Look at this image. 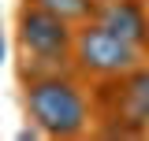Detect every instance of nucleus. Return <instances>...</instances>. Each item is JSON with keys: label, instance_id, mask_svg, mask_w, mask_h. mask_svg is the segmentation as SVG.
Instances as JSON below:
<instances>
[{"label": "nucleus", "instance_id": "nucleus-1", "mask_svg": "<svg viewBox=\"0 0 149 141\" xmlns=\"http://www.w3.org/2000/svg\"><path fill=\"white\" fill-rule=\"evenodd\" d=\"M26 111L41 134L49 138H78L90 126V100L82 86L60 74H37L26 82Z\"/></svg>", "mask_w": 149, "mask_h": 141}, {"label": "nucleus", "instance_id": "nucleus-2", "mask_svg": "<svg viewBox=\"0 0 149 141\" xmlns=\"http://www.w3.org/2000/svg\"><path fill=\"white\" fill-rule=\"evenodd\" d=\"M71 59L82 74L93 78H123L142 63V48L123 41L119 34H112L108 26H101L97 19H86L78 30H74V45H71Z\"/></svg>", "mask_w": 149, "mask_h": 141}, {"label": "nucleus", "instance_id": "nucleus-3", "mask_svg": "<svg viewBox=\"0 0 149 141\" xmlns=\"http://www.w3.org/2000/svg\"><path fill=\"white\" fill-rule=\"evenodd\" d=\"M19 45L34 63H49L52 70H63L67 59H71L74 30L60 15L37 8L34 0H26L19 8Z\"/></svg>", "mask_w": 149, "mask_h": 141}, {"label": "nucleus", "instance_id": "nucleus-4", "mask_svg": "<svg viewBox=\"0 0 149 141\" xmlns=\"http://www.w3.org/2000/svg\"><path fill=\"white\" fill-rule=\"evenodd\" d=\"M93 19L108 26L112 34H119L123 41L138 45L142 52L149 48V11L142 0H101L93 8Z\"/></svg>", "mask_w": 149, "mask_h": 141}, {"label": "nucleus", "instance_id": "nucleus-5", "mask_svg": "<svg viewBox=\"0 0 149 141\" xmlns=\"http://www.w3.org/2000/svg\"><path fill=\"white\" fill-rule=\"evenodd\" d=\"M116 89H119V93H116L119 108H116L112 119H119L130 134L149 130V67L138 63L130 74L119 78V86H116Z\"/></svg>", "mask_w": 149, "mask_h": 141}, {"label": "nucleus", "instance_id": "nucleus-6", "mask_svg": "<svg viewBox=\"0 0 149 141\" xmlns=\"http://www.w3.org/2000/svg\"><path fill=\"white\" fill-rule=\"evenodd\" d=\"M34 4L60 15L63 22H86L93 19V8H97V0H34Z\"/></svg>", "mask_w": 149, "mask_h": 141}, {"label": "nucleus", "instance_id": "nucleus-7", "mask_svg": "<svg viewBox=\"0 0 149 141\" xmlns=\"http://www.w3.org/2000/svg\"><path fill=\"white\" fill-rule=\"evenodd\" d=\"M0 63H4V34H0Z\"/></svg>", "mask_w": 149, "mask_h": 141}]
</instances>
